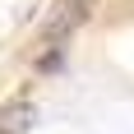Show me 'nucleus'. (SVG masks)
Listing matches in <instances>:
<instances>
[{"mask_svg":"<svg viewBox=\"0 0 134 134\" xmlns=\"http://www.w3.org/2000/svg\"><path fill=\"white\" fill-rule=\"evenodd\" d=\"M93 5H97V0H55V9L46 14V23H42V42H51V46L65 42L69 32L93 14Z\"/></svg>","mask_w":134,"mask_h":134,"instance_id":"nucleus-1","label":"nucleus"},{"mask_svg":"<svg viewBox=\"0 0 134 134\" xmlns=\"http://www.w3.org/2000/svg\"><path fill=\"white\" fill-rule=\"evenodd\" d=\"M32 120H37V107L32 102H9V107H0V134H28L32 130Z\"/></svg>","mask_w":134,"mask_h":134,"instance_id":"nucleus-2","label":"nucleus"},{"mask_svg":"<svg viewBox=\"0 0 134 134\" xmlns=\"http://www.w3.org/2000/svg\"><path fill=\"white\" fill-rule=\"evenodd\" d=\"M37 65H42V69H60V46H55V51L46 55V60H37Z\"/></svg>","mask_w":134,"mask_h":134,"instance_id":"nucleus-3","label":"nucleus"}]
</instances>
